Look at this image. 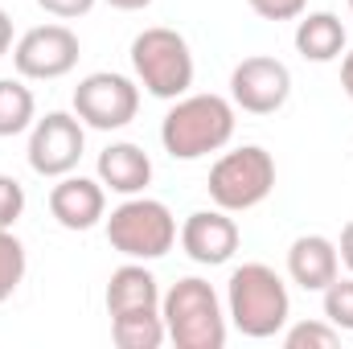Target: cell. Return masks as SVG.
<instances>
[{"label":"cell","instance_id":"1","mask_svg":"<svg viewBox=\"0 0 353 349\" xmlns=\"http://www.w3.org/2000/svg\"><path fill=\"white\" fill-rule=\"evenodd\" d=\"M234 103L222 94H181L161 119V144L173 161H201L234 140Z\"/></svg>","mask_w":353,"mask_h":349},{"label":"cell","instance_id":"2","mask_svg":"<svg viewBox=\"0 0 353 349\" xmlns=\"http://www.w3.org/2000/svg\"><path fill=\"white\" fill-rule=\"evenodd\" d=\"M226 317L251 341L279 337L288 329V317H292L288 283L267 263H243V267H234L230 283H226Z\"/></svg>","mask_w":353,"mask_h":349},{"label":"cell","instance_id":"3","mask_svg":"<svg viewBox=\"0 0 353 349\" xmlns=\"http://www.w3.org/2000/svg\"><path fill=\"white\" fill-rule=\"evenodd\" d=\"M161 317L176 349H222L226 346V312L218 292L201 275H185L161 296Z\"/></svg>","mask_w":353,"mask_h":349},{"label":"cell","instance_id":"4","mask_svg":"<svg viewBox=\"0 0 353 349\" xmlns=\"http://www.w3.org/2000/svg\"><path fill=\"white\" fill-rule=\"evenodd\" d=\"M132 74L152 99L173 103L181 94H189V87H193V74H197L193 50L176 29L152 25V29L132 37Z\"/></svg>","mask_w":353,"mask_h":349},{"label":"cell","instance_id":"5","mask_svg":"<svg viewBox=\"0 0 353 349\" xmlns=\"http://www.w3.org/2000/svg\"><path fill=\"white\" fill-rule=\"evenodd\" d=\"M107 222V243L111 251H119L123 259H140V263H152V259H165L176 243V218L173 210L157 197H123Z\"/></svg>","mask_w":353,"mask_h":349},{"label":"cell","instance_id":"6","mask_svg":"<svg viewBox=\"0 0 353 349\" xmlns=\"http://www.w3.org/2000/svg\"><path fill=\"white\" fill-rule=\"evenodd\" d=\"M210 201L226 214H247L263 206L275 189V157L259 144H243L234 152H222L210 169Z\"/></svg>","mask_w":353,"mask_h":349},{"label":"cell","instance_id":"7","mask_svg":"<svg viewBox=\"0 0 353 349\" xmlns=\"http://www.w3.org/2000/svg\"><path fill=\"white\" fill-rule=\"evenodd\" d=\"M83 148H87V123L74 111H50V115L33 119L25 157H29V169L37 177L58 181V177L79 169Z\"/></svg>","mask_w":353,"mask_h":349},{"label":"cell","instance_id":"8","mask_svg":"<svg viewBox=\"0 0 353 349\" xmlns=\"http://www.w3.org/2000/svg\"><path fill=\"white\" fill-rule=\"evenodd\" d=\"M140 111V83L115 70H94L74 87V115L94 132H119Z\"/></svg>","mask_w":353,"mask_h":349},{"label":"cell","instance_id":"9","mask_svg":"<svg viewBox=\"0 0 353 349\" xmlns=\"http://www.w3.org/2000/svg\"><path fill=\"white\" fill-rule=\"evenodd\" d=\"M79 33L70 25H33L17 37L12 46V66L21 79H33V83H54V79H66L74 66H79Z\"/></svg>","mask_w":353,"mask_h":349},{"label":"cell","instance_id":"10","mask_svg":"<svg viewBox=\"0 0 353 349\" xmlns=\"http://www.w3.org/2000/svg\"><path fill=\"white\" fill-rule=\"evenodd\" d=\"M292 99V70L279 58H243L230 70V103L243 107L247 115H275Z\"/></svg>","mask_w":353,"mask_h":349},{"label":"cell","instance_id":"11","mask_svg":"<svg viewBox=\"0 0 353 349\" xmlns=\"http://www.w3.org/2000/svg\"><path fill=\"white\" fill-rule=\"evenodd\" d=\"M176 239H181V251L193 263L222 267V263L234 259V251H239V222L226 210H218V206L214 210H193L181 222Z\"/></svg>","mask_w":353,"mask_h":349},{"label":"cell","instance_id":"12","mask_svg":"<svg viewBox=\"0 0 353 349\" xmlns=\"http://www.w3.org/2000/svg\"><path fill=\"white\" fill-rule=\"evenodd\" d=\"M50 214L62 230H90L107 218V189L103 181L83 173L58 177V185L50 189Z\"/></svg>","mask_w":353,"mask_h":349},{"label":"cell","instance_id":"13","mask_svg":"<svg viewBox=\"0 0 353 349\" xmlns=\"http://www.w3.org/2000/svg\"><path fill=\"white\" fill-rule=\"evenodd\" d=\"M288 275L292 283H300L304 292H325L337 275H341V255L337 243L325 235H300L288 247Z\"/></svg>","mask_w":353,"mask_h":349},{"label":"cell","instance_id":"14","mask_svg":"<svg viewBox=\"0 0 353 349\" xmlns=\"http://www.w3.org/2000/svg\"><path fill=\"white\" fill-rule=\"evenodd\" d=\"M99 181H103V189H111V193H119V197H136V193H144L148 189V181H152V161H148V152L140 148V144H132V140H119V144H107L103 152H99Z\"/></svg>","mask_w":353,"mask_h":349},{"label":"cell","instance_id":"15","mask_svg":"<svg viewBox=\"0 0 353 349\" xmlns=\"http://www.w3.org/2000/svg\"><path fill=\"white\" fill-rule=\"evenodd\" d=\"M107 317H119V312H140V308H161V288H157V275L144 267L140 259H128L123 267L111 271L107 279Z\"/></svg>","mask_w":353,"mask_h":349},{"label":"cell","instance_id":"16","mask_svg":"<svg viewBox=\"0 0 353 349\" xmlns=\"http://www.w3.org/2000/svg\"><path fill=\"white\" fill-rule=\"evenodd\" d=\"M296 50H300L304 62H316V66L337 62L345 54V25H341V17L337 12H308V17H300Z\"/></svg>","mask_w":353,"mask_h":349},{"label":"cell","instance_id":"17","mask_svg":"<svg viewBox=\"0 0 353 349\" xmlns=\"http://www.w3.org/2000/svg\"><path fill=\"white\" fill-rule=\"evenodd\" d=\"M111 337L119 349H161L169 341L161 308H140V312H119L111 317Z\"/></svg>","mask_w":353,"mask_h":349},{"label":"cell","instance_id":"18","mask_svg":"<svg viewBox=\"0 0 353 349\" xmlns=\"http://www.w3.org/2000/svg\"><path fill=\"white\" fill-rule=\"evenodd\" d=\"M37 119V99L25 79H0V140L29 132Z\"/></svg>","mask_w":353,"mask_h":349},{"label":"cell","instance_id":"19","mask_svg":"<svg viewBox=\"0 0 353 349\" xmlns=\"http://www.w3.org/2000/svg\"><path fill=\"white\" fill-rule=\"evenodd\" d=\"M25 267H29L25 243H21L12 230H0V304H4V300H12V292L21 288Z\"/></svg>","mask_w":353,"mask_h":349},{"label":"cell","instance_id":"20","mask_svg":"<svg viewBox=\"0 0 353 349\" xmlns=\"http://www.w3.org/2000/svg\"><path fill=\"white\" fill-rule=\"evenodd\" d=\"M288 349H337L341 346V329L329 321H300L283 333Z\"/></svg>","mask_w":353,"mask_h":349},{"label":"cell","instance_id":"21","mask_svg":"<svg viewBox=\"0 0 353 349\" xmlns=\"http://www.w3.org/2000/svg\"><path fill=\"white\" fill-rule=\"evenodd\" d=\"M325 321L329 325H337L341 333H353V275H337L325 292Z\"/></svg>","mask_w":353,"mask_h":349},{"label":"cell","instance_id":"22","mask_svg":"<svg viewBox=\"0 0 353 349\" xmlns=\"http://www.w3.org/2000/svg\"><path fill=\"white\" fill-rule=\"evenodd\" d=\"M25 214V185L17 177L0 173V230H12Z\"/></svg>","mask_w":353,"mask_h":349},{"label":"cell","instance_id":"23","mask_svg":"<svg viewBox=\"0 0 353 349\" xmlns=\"http://www.w3.org/2000/svg\"><path fill=\"white\" fill-rule=\"evenodd\" d=\"M251 8H255V17H263V21H296V17H304V8H308V0H247Z\"/></svg>","mask_w":353,"mask_h":349},{"label":"cell","instance_id":"24","mask_svg":"<svg viewBox=\"0 0 353 349\" xmlns=\"http://www.w3.org/2000/svg\"><path fill=\"white\" fill-rule=\"evenodd\" d=\"M50 17H58V21H74V17H87L90 8H94V0H37Z\"/></svg>","mask_w":353,"mask_h":349},{"label":"cell","instance_id":"25","mask_svg":"<svg viewBox=\"0 0 353 349\" xmlns=\"http://www.w3.org/2000/svg\"><path fill=\"white\" fill-rule=\"evenodd\" d=\"M337 255H341V263L350 267V275H353V218L345 222V230H341V243H337Z\"/></svg>","mask_w":353,"mask_h":349},{"label":"cell","instance_id":"26","mask_svg":"<svg viewBox=\"0 0 353 349\" xmlns=\"http://www.w3.org/2000/svg\"><path fill=\"white\" fill-rule=\"evenodd\" d=\"M8 50H12V17L0 8V58H4Z\"/></svg>","mask_w":353,"mask_h":349},{"label":"cell","instance_id":"27","mask_svg":"<svg viewBox=\"0 0 353 349\" xmlns=\"http://www.w3.org/2000/svg\"><path fill=\"white\" fill-rule=\"evenodd\" d=\"M341 87H345V94H350V103H353V50L341 54Z\"/></svg>","mask_w":353,"mask_h":349},{"label":"cell","instance_id":"28","mask_svg":"<svg viewBox=\"0 0 353 349\" xmlns=\"http://www.w3.org/2000/svg\"><path fill=\"white\" fill-rule=\"evenodd\" d=\"M111 8H119V12H140V8H148L152 0H107Z\"/></svg>","mask_w":353,"mask_h":349},{"label":"cell","instance_id":"29","mask_svg":"<svg viewBox=\"0 0 353 349\" xmlns=\"http://www.w3.org/2000/svg\"><path fill=\"white\" fill-rule=\"evenodd\" d=\"M350 12H353V0H350Z\"/></svg>","mask_w":353,"mask_h":349}]
</instances>
